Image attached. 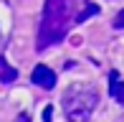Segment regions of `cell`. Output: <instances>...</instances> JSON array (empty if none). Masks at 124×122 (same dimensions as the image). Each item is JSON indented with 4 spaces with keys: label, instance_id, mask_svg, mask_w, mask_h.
<instances>
[{
    "label": "cell",
    "instance_id": "6da1fadb",
    "mask_svg": "<svg viewBox=\"0 0 124 122\" xmlns=\"http://www.w3.org/2000/svg\"><path fill=\"white\" fill-rule=\"evenodd\" d=\"M89 0H46L41 15V28H38V43L36 48L53 46L69 36L71 26H76V13L86 5Z\"/></svg>",
    "mask_w": 124,
    "mask_h": 122
},
{
    "label": "cell",
    "instance_id": "7a4b0ae2",
    "mask_svg": "<svg viewBox=\"0 0 124 122\" xmlns=\"http://www.w3.org/2000/svg\"><path fill=\"white\" fill-rule=\"evenodd\" d=\"M99 94L94 87L86 84H76L71 87L69 92L63 94V112L69 122H89L91 120V112L96 109Z\"/></svg>",
    "mask_w": 124,
    "mask_h": 122
},
{
    "label": "cell",
    "instance_id": "3957f363",
    "mask_svg": "<svg viewBox=\"0 0 124 122\" xmlns=\"http://www.w3.org/2000/svg\"><path fill=\"white\" fill-rule=\"evenodd\" d=\"M31 81L36 87H41V89H53L56 87V74L48 69V66L38 64L36 69H33V74H31Z\"/></svg>",
    "mask_w": 124,
    "mask_h": 122
},
{
    "label": "cell",
    "instance_id": "277c9868",
    "mask_svg": "<svg viewBox=\"0 0 124 122\" xmlns=\"http://www.w3.org/2000/svg\"><path fill=\"white\" fill-rule=\"evenodd\" d=\"M109 94L124 107V81L119 79V74H116V71H111V74H109Z\"/></svg>",
    "mask_w": 124,
    "mask_h": 122
},
{
    "label": "cell",
    "instance_id": "5b68a950",
    "mask_svg": "<svg viewBox=\"0 0 124 122\" xmlns=\"http://www.w3.org/2000/svg\"><path fill=\"white\" fill-rule=\"evenodd\" d=\"M15 79H18V71H15L8 61L0 56V81H3V84H13Z\"/></svg>",
    "mask_w": 124,
    "mask_h": 122
},
{
    "label": "cell",
    "instance_id": "8992f818",
    "mask_svg": "<svg viewBox=\"0 0 124 122\" xmlns=\"http://www.w3.org/2000/svg\"><path fill=\"white\" fill-rule=\"evenodd\" d=\"M111 26H114L116 31H122V28H124V10H119V13H116V18L111 20Z\"/></svg>",
    "mask_w": 124,
    "mask_h": 122
},
{
    "label": "cell",
    "instance_id": "52a82bcc",
    "mask_svg": "<svg viewBox=\"0 0 124 122\" xmlns=\"http://www.w3.org/2000/svg\"><path fill=\"white\" fill-rule=\"evenodd\" d=\"M41 117H43V122H53V107H43V112H41Z\"/></svg>",
    "mask_w": 124,
    "mask_h": 122
},
{
    "label": "cell",
    "instance_id": "ba28073f",
    "mask_svg": "<svg viewBox=\"0 0 124 122\" xmlns=\"http://www.w3.org/2000/svg\"><path fill=\"white\" fill-rule=\"evenodd\" d=\"M15 122H31V114H28V112H23V114H18V117H15Z\"/></svg>",
    "mask_w": 124,
    "mask_h": 122
},
{
    "label": "cell",
    "instance_id": "9c48e42d",
    "mask_svg": "<svg viewBox=\"0 0 124 122\" xmlns=\"http://www.w3.org/2000/svg\"><path fill=\"white\" fill-rule=\"evenodd\" d=\"M0 46H3V33H0Z\"/></svg>",
    "mask_w": 124,
    "mask_h": 122
}]
</instances>
